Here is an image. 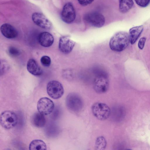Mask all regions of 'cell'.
Segmentation results:
<instances>
[{
    "label": "cell",
    "mask_w": 150,
    "mask_h": 150,
    "mask_svg": "<svg viewBox=\"0 0 150 150\" xmlns=\"http://www.w3.org/2000/svg\"><path fill=\"white\" fill-rule=\"evenodd\" d=\"M130 42L129 35L124 31L116 33L111 38L109 42V46L112 50L120 52L125 50Z\"/></svg>",
    "instance_id": "1"
},
{
    "label": "cell",
    "mask_w": 150,
    "mask_h": 150,
    "mask_svg": "<svg viewBox=\"0 0 150 150\" xmlns=\"http://www.w3.org/2000/svg\"><path fill=\"white\" fill-rule=\"evenodd\" d=\"M66 104L69 110L75 112L80 111L83 107V102L81 97L75 93H71L68 95L66 99Z\"/></svg>",
    "instance_id": "2"
},
{
    "label": "cell",
    "mask_w": 150,
    "mask_h": 150,
    "mask_svg": "<svg viewBox=\"0 0 150 150\" xmlns=\"http://www.w3.org/2000/svg\"><path fill=\"white\" fill-rule=\"evenodd\" d=\"M91 109L93 115L99 120H105L110 116L111 109L104 103H95L92 105Z\"/></svg>",
    "instance_id": "3"
},
{
    "label": "cell",
    "mask_w": 150,
    "mask_h": 150,
    "mask_svg": "<svg viewBox=\"0 0 150 150\" xmlns=\"http://www.w3.org/2000/svg\"><path fill=\"white\" fill-rule=\"evenodd\" d=\"M18 122L16 114L13 112L5 111L1 114L0 122L1 126L6 129H10L15 127Z\"/></svg>",
    "instance_id": "4"
},
{
    "label": "cell",
    "mask_w": 150,
    "mask_h": 150,
    "mask_svg": "<svg viewBox=\"0 0 150 150\" xmlns=\"http://www.w3.org/2000/svg\"><path fill=\"white\" fill-rule=\"evenodd\" d=\"M109 81L107 76L103 73L98 74L93 82V88L94 91L99 94L103 93L108 90Z\"/></svg>",
    "instance_id": "5"
},
{
    "label": "cell",
    "mask_w": 150,
    "mask_h": 150,
    "mask_svg": "<svg viewBox=\"0 0 150 150\" xmlns=\"http://www.w3.org/2000/svg\"><path fill=\"white\" fill-rule=\"evenodd\" d=\"M47 91L48 95L55 99L61 97L64 93L62 85L60 82L56 80L51 81L48 83Z\"/></svg>",
    "instance_id": "6"
},
{
    "label": "cell",
    "mask_w": 150,
    "mask_h": 150,
    "mask_svg": "<svg viewBox=\"0 0 150 150\" xmlns=\"http://www.w3.org/2000/svg\"><path fill=\"white\" fill-rule=\"evenodd\" d=\"M84 18L88 24L96 28L102 27L105 22L104 16L101 14L96 12L88 13L85 15Z\"/></svg>",
    "instance_id": "7"
},
{
    "label": "cell",
    "mask_w": 150,
    "mask_h": 150,
    "mask_svg": "<svg viewBox=\"0 0 150 150\" xmlns=\"http://www.w3.org/2000/svg\"><path fill=\"white\" fill-rule=\"evenodd\" d=\"M38 112L43 115H47L51 114L54 108L53 102L47 97H43L38 100L37 105Z\"/></svg>",
    "instance_id": "8"
},
{
    "label": "cell",
    "mask_w": 150,
    "mask_h": 150,
    "mask_svg": "<svg viewBox=\"0 0 150 150\" xmlns=\"http://www.w3.org/2000/svg\"><path fill=\"white\" fill-rule=\"evenodd\" d=\"M61 16L62 21L67 23H71L74 20L76 16V12L71 3L68 2L64 5Z\"/></svg>",
    "instance_id": "9"
},
{
    "label": "cell",
    "mask_w": 150,
    "mask_h": 150,
    "mask_svg": "<svg viewBox=\"0 0 150 150\" xmlns=\"http://www.w3.org/2000/svg\"><path fill=\"white\" fill-rule=\"evenodd\" d=\"M32 18L33 21L35 24L43 29H49L52 27L50 22L41 13L35 12L33 13Z\"/></svg>",
    "instance_id": "10"
},
{
    "label": "cell",
    "mask_w": 150,
    "mask_h": 150,
    "mask_svg": "<svg viewBox=\"0 0 150 150\" xmlns=\"http://www.w3.org/2000/svg\"><path fill=\"white\" fill-rule=\"evenodd\" d=\"M75 44V42L69 37L64 36L60 38L59 48L61 52L67 54L72 51Z\"/></svg>",
    "instance_id": "11"
},
{
    "label": "cell",
    "mask_w": 150,
    "mask_h": 150,
    "mask_svg": "<svg viewBox=\"0 0 150 150\" xmlns=\"http://www.w3.org/2000/svg\"><path fill=\"white\" fill-rule=\"evenodd\" d=\"M1 32L3 35L8 39H13L16 38L18 35L16 29L11 25L4 23L0 28Z\"/></svg>",
    "instance_id": "12"
},
{
    "label": "cell",
    "mask_w": 150,
    "mask_h": 150,
    "mask_svg": "<svg viewBox=\"0 0 150 150\" xmlns=\"http://www.w3.org/2000/svg\"><path fill=\"white\" fill-rule=\"evenodd\" d=\"M40 45L45 47H49L53 44L54 39L53 36L50 33L44 32L40 33L38 37Z\"/></svg>",
    "instance_id": "13"
},
{
    "label": "cell",
    "mask_w": 150,
    "mask_h": 150,
    "mask_svg": "<svg viewBox=\"0 0 150 150\" xmlns=\"http://www.w3.org/2000/svg\"><path fill=\"white\" fill-rule=\"evenodd\" d=\"M27 68L28 71L31 74L36 76L42 74V71L36 61L34 59H30L28 61Z\"/></svg>",
    "instance_id": "14"
},
{
    "label": "cell",
    "mask_w": 150,
    "mask_h": 150,
    "mask_svg": "<svg viewBox=\"0 0 150 150\" xmlns=\"http://www.w3.org/2000/svg\"><path fill=\"white\" fill-rule=\"evenodd\" d=\"M31 121L34 126L38 128L44 127L46 122L44 115L39 112L34 113L32 115Z\"/></svg>",
    "instance_id": "15"
},
{
    "label": "cell",
    "mask_w": 150,
    "mask_h": 150,
    "mask_svg": "<svg viewBox=\"0 0 150 150\" xmlns=\"http://www.w3.org/2000/svg\"><path fill=\"white\" fill-rule=\"evenodd\" d=\"M142 25L132 27L129 30V36L130 42L132 44H134L142 33L143 30Z\"/></svg>",
    "instance_id": "16"
},
{
    "label": "cell",
    "mask_w": 150,
    "mask_h": 150,
    "mask_svg": "<svg viewBox=\"0 0 150 150\" xmlns=\"http://www.w3.org/2000/svg\"><path fill=\"white\" fill-rule=\"evenodd\" d=\"M119 9L122 13L128 11L132 7L133 2L132 0H119Z\"/></svg>",
    "instance_id": "17"
},
{
    "label": "cell",
    "mask_w": 150,
    "mask_h": 150,
    "mask_svg": "<svg viewBox=\"0 0 150 150\" xmlns=\"http://www.w3.org/2000/svg\"><path fill=\"white\" fill-rule=\"evenodd\" d=\"M46 148L45 143L42 140L40 139L33 140L29 146L30 150H45Z\"/></svg>",
    "instance_id": "18"
},
{
    "label": "cell",
    "mask_w": 150,
    "mask_h": 150,
    "mask_svg": "<svg viewBox=\"0 0 150 150\" xmlns=\"http://www.w3.org/2000/svg\"><path fill=\"white\" fill-rule=\"evenodd\" d=\"M107 142L105 138L103 136H100L96 139L95 142V149L97 150H103L107 146Z\"/></svg>",
    "instance_id": "19"
},
{
    "label": "cell",
    "mask_w": 150,
    "mask_h": 150,
    "mask_svg": "<svg viewBox=\"0 0 150 150\" xmlns=\"http://www.w3.org/2000/svg\"><path fill=\"white\" fill-rule=\"evenodd\" d=\"M40 62L42 64L44 67H49L51 64V60L48 56L45 55L42 56L40 59Z\"/></svg>",
    "instance_id": "20"
},
{
    "label": "cell",
    "mask_w": 150,
    "mask_h": 150,
    "mask_svg": "<svg viewBox=\"0 0 150 150\" xmlns=\"http://www.w3.org/2000/svg\"><path fill=\"white\" fill-rule=\"evenodd\" d=\"M8 52L9 55L12 57L18 56L20 53V50L13 46H11L9 47L8 49Z\"/></svg>",
    "instance_id": "21"
},
{
    "label": "cell",
    "mask_w": 150,
    "mask_h": 150,
    "mask_svg": "<svg viewBox=\"0 0 150 150\" xmlns=\"http://www.w3.org/2000/svg\"><path fill=\"white\" fill-rule=\"evenodd\" d=\"M136 4L142 7H145L149 4L150 0H134Z\"/></svg>",
    "instance_id": "22"
},
{
    "label": "cell",
    "mask_w": 150,
    "mask_h": 150,
    "mask_svg": "<svg viewBox=\"0 0 150 150\" xmlns=\"http://www.w3.org/2000/svg\"><path fill=\"white\" fill-rule=\"evenodd\" d=\"M146 38L145 37L142 38L139 40L138 43V47L140 49H142L144 46L146 41Z\"/></svg>",
    "instance_id": "23"
},
{
    "label": "cell",
    "mask_w": 150,
    "mask_h": 150,
    "mask_svg": "<svg viewBox=\"0 0 150 150\" xmlns=\"http://www.w3.org/2000/svg\"><path fill=\"white\" fill-rule=\"evenodd\" d=\"M79 3L81 5L86 6L91 4L94 0H77Z\"/></svg>",
    "instance_id": "24"
}]
</instances>
